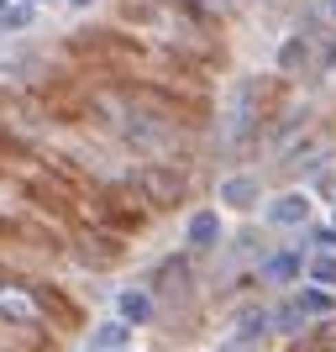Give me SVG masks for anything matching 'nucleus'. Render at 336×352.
I'll return each mask as SVG.
<instances>
[]
</instances>
